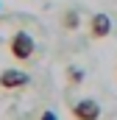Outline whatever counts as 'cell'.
<instances>
[{
  "label": "cell",
  "instance_id": "1",
  "mask_svg": "<svg viewBox=\"0 0 117 120\" xmlns=\"http://www.w3.org/2000/svg\"><path fill=\"white\" fill-rule=\"evenodd\" d=\"M8 50H11V56L20 61H28L33 56V50H36V45H33V36L25 34V31H17L14 36H11V42H8Z\"/></svg>",
  "mask_w": 117,
  "mask_h": 120
},
{
  "label": "cell",
  "instance_id": "2",
  "mask_svg": "<svg viewBox=\"0 0 117 120\" xmlns=\"http://www.w3.org/2000/svg\"><path fill=\"white\" fill-rule=\"evenodd\" d=\"M73 117L75 120H100V106H98V101H92V98L78 101V103L73 106Z\"/></svg>",
  "mask_w": 117,
  "mask_h": 120
},
{
  "label": "cell",
  "instance_id": "3",
  "mask_svg": "<svg viewBox=\"0 0 117 120\" xmlns=\"http://www.w3.org/2000/svg\"><path fill=\"white\" fill-rule=\"evenodd\" d=\"M28 73H22V70H3L0 73V87L3 90H22V87H28Z\"/></svg>",
  "mask_w": 117,
  "mask_h": 120
},
{
  "label": "cell",
  "instance_id": "4",
  "mask_svg": "<svg viewBox=\"0 0 117 120\" xmlns=\"http://www.w3.org/2000/svg\"><path fill=\"white\" fill-rule=\"evenodd\" d=\"M89 34H92L95 39L109 36V34H112V20H109V14H95V17L89 20Z\"/></svg>",
  "mask_w": 117,
  "mask_h": 120
},
{
  "label": "cell",
  "instance_id": "5",
  "mask_svg": "<svg viewBox=\"0 0 117 120\" xmlns=\"http://www.w3.org/2000/svg\"><path fill=\"white\" fill-rule=\"evenodd\" d=\"M61 25L67 31H75L78 25H81V17H78V11H73V8H67L64 14H61Z\"/></svg>",
  "mask_w": 117,
  "mask_h": 120
},
{
  "label": "cell",
  "instance_id": "6",
  "mask_svg": "<svg viewBox=\"0 0 117 120\" xmlns=\"http://www.w3.org/2000/svg\"><path fill=\"white\" fill-rule=\"evenodd\" d=\"M67 81H70V84H81V81H84V73L70 64V67H67Z\"/></svg>",
  "mask_w": 117,
  "mask_h": 120
},
{
  "label": "cell",
  "instance_id": "7",
  "mask_svg": "<svg viewBox=\"0 0 117 120\" xmlns=\"http://www.w3.org/2000/svg\"><path fill=\"white\" fill-rule=\"evenodd\" d=\"M39 120H58V117H56V112H50V109H48V112H42V115H39Z\"/></svg>",
  "mask_w": 117,
  "mask_h": 120
}]
</instances>
